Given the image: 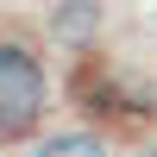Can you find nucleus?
<instances>
[{
  "mask_svg": "<svg viewBox=\"0 0 157 157\" xmlns=\"http://www.w3.org/2000/svg\"><path fill=\"white\" fill-rule=\"evenodd\" d=\"M44 107H50V75L38 63V50L19 38H0V138L38 132Z\"/></svg>",
  "mask_w": 157,
  "mask_h": 157,
  "instance_id": "1",
  "label": "nucleus"
},
{
  "mask_svg": "<svg viewBox=\"0 0 157 157\" xmlns=\"http://www.w3.org/2000/svg\"><path fill=\"white\" fill-rule=\"evenodd\" d=\"M94 32H101V6L94 0H63V6L50 13V38H57V44H88Z\"/></svg>",
  "mask_w": 157,
  "mask_h": 157,
  "instance_id": "2",
  "label": "nucleus"
},
{
  "mask_svg": "<svg viewBox=\"0 0 157 157\" xmlns=\"http://www.w3.org/2000/svg\"><path fill=\"white\" fill-rule=\"evenodd\" d=\"M32 157H107V138L101 132H50Z\"/></svg>",
  "mask_w": 157,
  "mask_h": 157,
  "instance_id": "3",
  "label": "nucleus"
},
{
  "mask_svg": "<svg viewBox=\"0 0 157 157\" xmlns=\"http://www.w3.org/2000/svg\"><path fill=\"white\" fill-rule=\"evenodd\" d=\"M145 157H157V145H151V151H145Z\"/></svg>",
  "mask_w": 157,
  "mask_h": 157,
  "instance_id": "4",
  "label": "nucleus"
}]
</instances>
